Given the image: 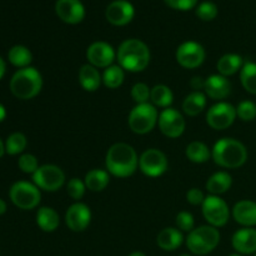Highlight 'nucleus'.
I'll return each mask as SVG.
<instances>
[{"mask_svg":"<svg viewBox=\"0 0 256 256\" xmlns=\"http://www.w3.org/2000/svg\"><path fill=\"white\" fill-rule=\"evenodd\" d=\"M242 65H244L242 58L239 54H232V52H230V54H225L220 58L216 64V69L220 75L228 78L236 74L238 72H240Z\"/></svg>","mask_w":256,"mask_h":256,"instance_id":"25","label":"nucleus"},{"mask_svg":"<svg viewBox=\"0 0 256 256\" xmlns=\"http://www.w3.org/2000/svg\"><path fill=\"white\" fill-rule=\"evenodd\" d=\"M4 152H5V146H4V142H2V139H0V158L4 155Z\"/></svg>","mask_w":256,"mask_h":256,"instance_id":"46","label":"nucleus"},{"mask_svg":"<svg viewBox=\"0 0 256 256\" xmlns=\"http://www.w3.org/2000/svg\"><path fill=\"white\" fill-rule=\"evenodd\" d=\"M236 118V108L234 105L226 102H219L208 110L206 122L212 129L225 130L234 124Z\"/></svg>","mask_w":256,"mask_h":256,"instance_id":"10","label":"nucleus"},{"mask_svg":"<svg viewBox=\"0 0 256 256\" xmlns=\"http://www.w3.org/2000/svg\"><path fill=\"white\" fill-rule=\"evenodd\" d=\"M204 46L196 42H185L176 49L175 58L180 66L185 69H196L205 62Z\"/></svg>","mask_w":256,"mask_h":256,"instance_id":"11","label":"nucleus"},{"mask_svg":"<svg viewBox=\"0 0 256 256\" xmlns=\"http://www.w3.org/2000/svg\"><path fill=\"white\" fill-rule=\"evenodd\" d=\"M102 82V76L100 75L98 68L90 64L82 65L79 70V82L85 92H96Z\"/></svg>","mask_w":256,"mask_h":256,"instance_id":"22","label":"nucleus"},{"mask_svg":"<svg viewBox=\"0 0 256 256\" xmlns=\"http://www.w3.org/2000/svg\"><path fill=\"white\" fill-rule=\"evenodd\" d=\"M32 182L39 189L44 192H54L62 189L65 182V174L59 166L52 164H45L32 174Z\"/></svg>","mask_w":256,"mask_h":256,"instance_id":"8","label":"nucleus"},{"mask_svg":"<svg viewBox=\"0 0 256 256\" xmlns=\"http://www.w3.org/2000/svg\"><path fill=\"white\" fill-rule=\"evenodd\" d=\"M186 200L188 202L192 205H202V202H204L205 200L204 192L200 189L192 188V189H190L189 192H186Z\"/></svg>","mask_w":256,"mask_h":256,"instance_id":"41","label":"nucleus"},{"mask_svg":"<svg viewBox=\"0 0 256 256\" xmlns=\"http://www.w3.org/2000/svg\"><path fill=\"white\" fill-rule=\"evenodd\" d=\"M220 242V232L212 225H204L192 230L186 238V246L192 254L206 255L216 249Z\"/></svg>","mask_w":256,"mask_h":256,"instance_id":"5","label":"nucleus"},{"mask_svg":"<svg viewBox=\"0 0 256 256\" xmlns=\"http://www.w3.org/2000/svg\"><path fill=\"white\" fill-rule=\"evenodd\" d=\"M204 90L205 94L212 100H222L232 92V82L226 76L220 74L210 75L208 79H205Z\"/></svg>","mask_w":256,"mask_h":256,"instance_id":"19","label":"nucleus"},{"mask_svg":"<svg viewBox=\"0 0 256 256\" xmlns=\"http://www.w3.org/2000/svg\"><path fill=\"white\" fill-rule=\"evenodd\" d=\"M218 12H219V9H218L216 4L212 2H202L196 8L198 18L204 22H210V20L215 19Z\"/></svg>","mask_w":256,"mask_h":256,"instance_id":"35","label":"nucleus"},{"mask_svg":"<svg viewBox=\"0 0 256 256\" xmlns=\"http://www.w3.org/2000/svg\"><path fill=\"white\" fill-rule=\"evenodd\" d=\"M66 190H68V194L72 199L76 200L79 202L85 194V190H86V185L82 180L78 179V178H72V179L69 180L66 185Z\"/></svg>","mask_w":256,"mask_h":256,"instance_id":"37","label":"nucleus"},{"mask_svg":"<svg viewBox=\"0 0 256 256\" xmlns=\"http://www.w3.org/2000/svg\"><path fill=\"white\" fill-rule=\"evenodd\" d=\"M182 242H184L182 232L176 228H165L156 238L158 246L164 252H174L182 246Z\"/></svg>","mask_w":256,"mask_h":256,"instance_id":"21","label":"nucleus"},{"mask_svg":"<svg viewBox=\"0 0 256 256\" xmlns=\"http://www.w3.org/2000/svg\"><path fill=\"white\" fill-rule=\"evenodd\" d=\"M175 222H176V226L180 232H190L192 230L195 229L194 216H192L189 212H180L179 214L176 215V220H175Z\"/></svg>","mask_w":256,"mask_h":256,"instance_id":"39","label":"nucleus"},{"mask_svg":"<svg viewBox=\"0 0 256 256\" xmlns=\"http://www.w3.org/2000/svg\"><path fill=\"white\" fill-rule=\"evenodd\" d=\"M215 164L225 169H238L248 160V149L242 142L232 138H222L215 142L212 150Z\"/></svg>","mask_w":256,"mask_h":256,"instance_id":"3","label":"nucleus"},{"mask_svg":"<svg viewBox=\"0 0 256 256\" xmlns=\"http://www.w3.org/2000/svg\"><path fill=\"white\" fill-rule=\"evenodd\" d=\"M5 70H6V66H5V62L2 60V58L0 56V79L4 76L5 74Z\"/></svg>","mask_w":256,"mask_h":256,"instance_id":"43","label":"nucleus"},{"mask_svg":"<svg viewBox=\"0 0 256 256\" xmlns=\"http://www.w3.org/2000/svg\"><path fill=\"white\" fill-rule=\"evenodd\" d=\"M232 175L226 172H218L215 174H212V176L208 179L206 182V190L212 195H219L224 194L228 190L232 188Z\"/></svg>","mask_w":256,"mask_h":256,"instance_id":"23","label":"nucleus"},{"mask_svg":"<svg viewBox=\"0 0 256 256\" xmlns=\"http://www.w3.org/2000/svg\"><path fill=\"white\" fill-rule=\"evenodd\" d=\"M36 224L42 232H52L59 228V214L52 208L42 206L36 212Z\"/></svg>","mask_w":256,"mask_h":256,"instance_id":"24","label":"nucleus"},{"mask_svg":"<svg viewBox=\"0 0 256 256\" xmlns=\"http://www.w3.org/2000/svg\"><path fill=\"white\" fill-rule=\"evenodd\" d=\"M254 256H256V254H255V255H254Z\"/></svg>","mask_w":256,"mask_h":256,"instance_id":"50","label":"nucleus"},{"mask_svg":"<svg viewBox=\"0 0 256 256\" xmlns=\"http://www.w3.org/2000/svg\"><path fill=\"white\" fill-rule=\"evenodd\" d=\"M150 89L145 82H136L134 86L132 88V98L136 104H145L149 102L150 99Z\"/></svg>","mask_w":256,"mask_h":256,"instance_id":"36","label":"nucleus"},{"mask_svg":"<svg viewBox=\"0 0 256 256\" xmlns=\"http://www.w3.org/2000/svg\"><path fill=\"white\" fill-rule=\"evenodd\" d=\"M116 60L120 66L126 72H144L150 62V50L142 40L126 39L118 49Z\"/></svg>","mask_w":256,"mask_h":256,"instance_id":"2","label":"nucleus"},{"mask_svg":"<svg viewBox=\"0 0 256 256\" xmlns=\"http://www.w3.org/2000/svg\"><path fill=\"white\" fill-rule=\"evenodd\" d=\"M110 176L106 170L102 169H92L85 175L84 182L86 185V189L90 192H102L105 188L109 185Z\"/></svg>","mask_w":256,"mask_h":256,"instance_id":"27","label":"nucleus"},{"mask_svg":"<svg viewBox=\"0 0 256 256\" xmlns=\"http://www.w3.org/2000/svg\"><path fill=\"white\" fill-rule=\"evenodd\" d=\"M159 120V112L156 106L150 102L145 104H136L130 112L128 118V124L132 132L139 135L148 134L152 132L158 124Z\"/></svg>","mask_w":256,"mask_h":256,"instance_id":"6","label":"nucleus"},{"mask_svg":"<svg viewBox=\"0 0 256 256\" xmlns=\"http://www.w3.org/2000/svg\"><path fill=\"white\" fill-rule=\"evenodd\" d=\"M202 215L209 225L214 228L225 226L229 222L230 210L226 202L216 195H209L202 202Z\"/></svg>","mask_w":256,"mask_h":256,"instance_id":"9","label":"nucleus"},{"mask_svg":"<svg viewBox=\"0 0 256 256\" xmlns=\"http://www.w3.org/2000/svg\"><path fill=\"white\" fill-rule=\"evenodd\" d=\"M236 115L242 122H252L256 119V104L252 100H244L236 106Z\"/></svg>","mask_w":256,"mask_h":256,"instance_id":"34","label":"nucleus"},{"mask_svg":"<svg viewBox=\"0 0 256 256\" xmlns=\"http://www.w3.org/2000/svg\"><path fill=\"white\" fill-rule=\"evenodd\" d=\"M206 106V95L202 92H192L182 102V110L189 116H196Z\"/></svg>","mask_w":256,"mask_h":256,"instance_id":"26","label":"nucleus"},{"mask_svg":"<svg viewBox=\"0 0 256 256\" xmlns=\"http://www.w3.org/2000/svg\"><path fill=\"white\" fill-rule=\"evenodd\" d=\"M185 155L192 162L202 164V162H206L212 158V152H210L209 146L204 142H192L186 146Z\"/></svg>","mask_w":256,"mask_h":256,"instance_id":"29","label":"nucleus"},{"mask_svg":"<svg viewBox=\"0 0 256 256\" xmlns=\"http://www.w3.org/2000/svg\"><path fill=\"white\" fill-rule=\"evenodd\" d=\"M9 196L12 204L22 210L35 209L42 200L39 188L29 182H16L12 184Z\"/></svg>","mask_w":256,"mask_h":256,"instance_id":"7","label":"nucleus"},{"mask_svg":"<svg viewBox=\"0 0 256 256\" xmlns=\"http://www.w3.org/2000/svg\"><path fill=\"white\" fill-rule=\"evenodd\" d=\"M232 244L238 254H256V229L254 228H242V229L238 230L232 235Z\"/></svg>","mask_w":256,"mask_h":256,"instance_id":"18","label":"nucleus"},{"mask_svg":"<svg viewBox=\"0 0 256 256\" xmlns=\"http://www.w3.org/2000/svg\"><path fill=\"white\" fill-rule=\"evenodd\" d=\"M90 222H92V212L84 202H78L70 205L65 212V224L72 232H84L90 225Z\"/></svg>","mask_w":256,"mask_h":256,"instance_id":"15","label":"nucleus"},{"mask_svg":"<svg viewBox=\"0 0 256 256\" xmlns=\"http://www.w3.org/2000/svg\"><path fill=\"white\" fill-rule=\"evenodd\" d=\"M5 118H6V110H5L4 105L0 104V122H2Z\"/></svg>","mask_w":256,"mask_h":256,"instance_id":"44","label":"nucleus"},{"mask_svg":"<svg viewBox=\"0 0 256 256\" xmlns=\"http://www.w3.org/2000/svg\"><path fill=\"white\" fill-rule=\"evenodd\" d=\"M86 59L90 65L95 68H106L112 66L114 60L116 59V52L114 48L106 42H95L88 48Z\"/></svg>","mask_w":256,"mask_h":256,"instance_id":"14","label":"nucleus"},{"mask_svg":"<svg viewBox=\"0 0 256 256\" xmlns=\"http://www.w3.org/2000/svg\"><path fill=\"white\" fill-rule=\"evenodd\" d=\"M158 124H159L160 132L170 139H176L182 136L186 126L184 116L178 110L172 109V108H166L160 112Z\"/></svg>","mask_w":256,"mask_h":256,"instance_id":"13","label":"nucleus"},{"mask_svg":"<svg viewBox=\"0 0 256 256\" xmlns=\"http://www.w3.org/2000/svg\"><path fill=\"white\" fill-rule=\"evenodd\" d=\"M150 100H152V105L158 108H169L174 102V94H172V89L164 84L155 85L152 88L150 92Z\"/></svg>","mask_w":256,"mask_h":256,"instance_id":"28","label":"nucleus"},{"mask_svg":"<svg viewBox=\"0 0 256 256\" xmlns=\"http://www.w3.org/2000/svg\"><path fill=\"white\" fill-rule=\"evenodd\" d=\"M135 9L128 0H114L105 10L106 20L115 26H124L134 19Z\"/></svg>","mask_w":256,"mask_h":256,"instance_id":"16","label":"nucleus"},{"mask_svg":"<svg viewBox=\"0 0 256 256\" xmlns=\"http://www.w3.org/2000/svg\"><path fill=\"white\" fill-rule=\"evenodd\" d=\"M164 2L172 9L186 12V10H190L196 6L199 0H164Z\"/></svg>","mask_w":256,"mask_h":256,"instance_id":"40","label":"nucleus"},{"mask_svg":"<svg viewBox=\"0 0 256 256\" xmlns=\"http://www.w3.org/2000/svg\"><path fill=\"white\" fill-rule=\"evenodd\" d=\"M229 256H242V254H238V252H236V254H232V255H229Z\"/></svg>","mask_w":256,"mask_h":256,"instance_id":"48","label":"nucleus"},{"mask_svg":"<svg viewBox=\"0 0 256 256\" xmlns=\"http://www.w3.org/2000/svg\"><path fill=\"white\" fill-rule=\"evenodd\" d=\"M55 12L66 24H79L85 18V8L80 0H56Z\"/></svg>","mask_w":256,"mask_h":256,"instance_id":"17","label":"nucleus"},{"mask_svg":"<svg viewBox=\"0 0 256 256\" xmlns=\"http://www.w3.org/2000/svg\"><path fill=\"white\" fill-rule=\"evenodd\" d=\"M18 165H19V169L25 174H34L39 169L36 156L32 154H22L18 160Z\"/></svg>","mask_w":256,"mask_h":256,"instance_id":"38","label":"nucleus"},{"mask_svg":"<svg viewBox=\"0 0 256 256\" xmlns=\"http://www.w3.org/2000/svg\"><path fill=\"white\" fill-rule=\"evenodd\" d=\"M8 59L14 66L22 69L29 66L32 62V54L24 45H15L8 52Z\"/></svg>","mask_w":256,"mask_h":256,"instance_id":"30","label":"nucleus"},{"mask_svg":"<svg viewBox=\"0 0 256 256\" xmlns=\"http://www.w3.org/2000/svg\"><path fill=\"white\" fill-rule=\"evenodd\" d=\"M232 218L244 228L256 226V202L252 200H240L232 208Z\"/></svg>","mask_w":256,"mask_h":256,"instance_id":"20","label":"nucleus"},{"mask_svg":"<svg viewBox=\"0 0 256 256\" xmlns=\"http://www.w3.org/2000/svg\"><path fill=\"white\" fill-rule=\"evenodd\" d=\"M124 69L120 65H112L106 68L102 74V82L109 89H118L124 82Z\"/></svg>","mask_w":256,"mask_h":256,"instance_id":"32","label":"nucleus"},{"mask_svg":"<svg viewBox=\"0 0 256 256\" xmlns=\"http://www.w3.org/2000/svg\"><path fill=\"white\" fill-rule=\"evenodd\" d=\"M106 172L112 176L125 179L136 172L139 158L132 145L126 142H116L112 145L105 156Z\"/></svg>","mask_w":256,"mask_h":256,"instance_id":"1","label":"nucleus"},{"mask_svg":"<svg viewBox=\"0 0 256 256\" xmlns=\"http://www.w3.org/2000/svg\"><path fill=\"white\" fill-rule=\"evenodd\" d=\"M240 82L242 88L250 94L256 95V62H245L240 70Z\"/></svg>","mask_w":256,"mask_h":256,"instance_id":"31","label":"nucleus"},{"mask_svg":"<svg viewBox=\"0 0 256 256\" xmlns=\"http://www.w3.org/2000/svg\"><path fill=\"white\" fill-rule=\"evenodd\" d=\"M179 256H192V255H189V254H182V255H179Z\"/></svg>","mask_w":256,"mask_h":256,"instance_id":"49","label":"nucleus"},{"mask_svg":"<svg viewBox=\"0 0 256 256\" xmlns=\"http://www.w3.org/2000/svg\"><path fill=\"white\" fill-rule=\"evenodd\" d=\"M5 212H6V202L2 199H0V215L5 214Z\"/></svg>","mask_w":256,"mask_h":256,"instance_id":"45","label":"nucleus"},{"mask_svg":"<svg viewBox=\"0 0 256 256\" xmlns=\"http://www.w3.org/2000/svg\"><path fill=\"white\" fill-rule=\"evenodd\" d=\"M28 144L26 136L22 132H12L5 142V152L9 155L22 154Z\"/></svg>","mask_w":256,"mask_h":256,"instance_id":"33","label":"nucleus"},{"mask_svg":"<svg viewBox=\"0 0 256 256\" xmlns=\"http://www.w3.org/2000/svg\"><path fill=\"white\" fill-rule=\"evenodd\" d=\"M128 256H146L144 254V252H132V254H129Z\"/></svg>","mask_w":256,"mask_h":256,"instance_id":"47","label":"nucleus"},{"mask_svg":"<svg viewBox=\"0 0 256 256\" xmlns=\"http://www.w3.org/2000/svg\"><path fill=\"white\" fill-rule=\"evenodd\" d=\"M42 74L32 66L19 69L10 80V92L20 100L32 99L42 92Z\"/></svg>","mask_w":256,"mask_h":256,"instance_id":"4","label":"nucleus"},{"mask_svg":"<svg viewBox=\"0 0 256 256\" xmlns=\"http://www.w3.org/2000/svg\"><path fill=\"white\" fill-rule=\"evenodd\" d=\"M139 168L149 178L162 176L168 170V158L162 150L148 149L140 155Z\"/></svg>","mask_w":256,"mask_h":256,"instance_id":"12","label":"nucleus"},{"mask_svg":"<svg viewBox=\"0 0 256 256\" xmlns=\"http://www.w3.org/2000/svg\"><path fill=\"white\" fill-rule=\"evenodd\" d=\"M190 85H192V88L195 92H200V89H204L205 80H202L200 76H194L192 82H190Z\"/></svg>","mask_w":256,"mask_h":256,"instance_id":"42","label":"nucleus"}]
</instances>
